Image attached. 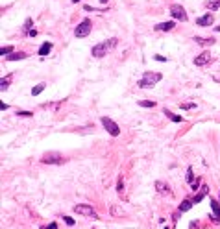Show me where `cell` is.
I'll use <instances>...</instances> for the list:
<instances>
[{"label": "cell", "instance_id": "1", "mask_svg": "<svg viewBox=\"0 0 220 229\" xmlns=\"http://www.w3.org/2000/svg\"><path fill=\"white\" fill-rule=\"evenodd\" d=\"M117 41H118L117 37H111V39H107V41H102V43L94 44L93 50H91L93 57H104V55H107V52L117 46Z\"/></svg>", "mask_w": 220, "mask_h": 229}, {"label": "cell", "instance_id": "2", "mask_svg": "<svg viewBox=\"0 0 220 229\" xmlns=\"http://www.w3.org/2000/svg\"><path fill=\"white\" fill-rule=\"evenodd\" d=\"M161 72H150V70H146L144 74H143V78L139 80V87L141 89H152L154 85H157L159 81H161Z\"/></svg>", "mask_w": 220, "mask_h": 229}, {"label": "cell", "instance_id": "3", "mask_svg": "<svg viewBox=\"0 0 220 229\" xmlns=\"http://www.w3.org/2000/svg\"><path fill=\"white\" fill-rule=\"evenodd\" d=\"M41 163L43 165H63V163H67V159L59 152H46L41 155Z\"/></svg>", "mask_w": 220, "mask_h": 229}, {"label": "cell", "instance_id": "4", "mask_svg": "<svg viewBox=\"0 0 220 229\" xmlns=\"http://www.w3.org/2000/svg\"><path fill=\"white\" fill-rule=\"evenodd\" d=\"M102 126L107 129L109 135H113V137H118V135H120V128H118V124L113 122L109 117H102Z\"/></svg>", "mask_w": 220, "mask_h": 229}, {"label": "cell", "instance_id": "5", "mask_svg": "<svg viewBox=\"0 0 220 229\" xmlns=\"http://www.w3.org/2000/svg\"><path fill=\"white\" fill-rule=\"evenodd\" d=\"M74 213L85 216V218H98L96 211L91 207V205H85V203H80V205H74Z\"/></svg>", "mask_w": 220, "mask_h": 229}, {"label": "cell", "instance_id": "6", "mask_svg": "<svg viewBox=\"0 0 220 229\" xmlns=\"http://www.w3.org/2000/svg\"><path fill=\"white\" fill-rule=\"evenodd\" d=\"M89 31H91V20H89V18H83V20L74 28V35H76V37H87Z\"/></svg>", "mask_w": 220, "mask_h": 229}, {"label": "cell", "instance_id": "7", "mask_svg": "<svg viewBox=\"0 0 220 229\" xmlns=\"http://www.w3.org/2000/svg\"><path fill=\"white\" fill-rule=\"evenodd\" d=\"M170 15L176 18V20H181V22H185L189 17H187V11L183 9V6H180V4H172L170 6Z\"/></svg>", "mask_w": 220, "mask_h": 229}, {"label": "cell", "instance_id": "8", "mask_svg": "<svg viewBox=\"0 0 220 229\" xmlns=\"http://www.w3.org/2000/svg\"><path fill=\"white\" fill-rule=\"evenodd\" d=\"M211 61H213V55H211L209 52H202L200 55L194 57V65H196V67H204V65H207V63H211Z\"/></svg>", "mask_w": 220, "mask_h": 229}, {"label": "cell", "instance_id": "9", "mask_svg": "<svg viewBox=\"0 0 220 229\" xmlns=\"http://www.w3.org/2000/svg\"><path fill=\"white\" fill-rule=\"evenodd\" d=\"M213 22H215V17L211 13H205V15H202V17L196 18V24L198 26H211Z\"/></svg>", "mask_w": 220, "mask_h": 229}, {"label": "cell", "instance_id": "10", "mask_svg": "<svg viewBox=\"0 0 220 229\" xmlns=\"http://www.w3.org/2000/svg\"><path fill=\"white\" fill-rule=\"evenodd\" d=\"M174 26H176L174 20H167V22H159V24H156L154 28H156V31H170Z\"/></svg>", "mask_w": 220, "mask_h": 229}, {"label": "cell", "instance_id": "11", "mask_svg": "<svg viewBox=\"0 0 220 229\" xmlns=\"http://www.w3.org/2000/svg\"><path fill=\"white\" fill-rule=\"evenodd\" d=\"M193 41H194L196 44H200V46H213V44H215V39H213V37H198V35H196Z\"/></svg>", "mask_w": 220, "mask_h": 229}, {"label": "cell", "instance_id": "12", "mask_svg": "<svg viewBox=\"0 0 220 229\" xmlns=\"http://www.w3.org/2000/svg\"><path fill=\"white\" fill-rule=\"evenodd\" d=\"M211 211H213V218H215V222L217 224H220V205H218V202L217 200H211Z\"/></svg>", "mask_w": 220, "mask_h": 229}, {"label": "cell", "instance_id": "13", "mask_svg": "<svg viewBox=\"0 0 220 229\" xmlns=\"http://www.w3.org/2000/svg\"><path fill=\"white\" fill-rule=\"evenodd\" d=\"M156 189H157V192H161V194H168V196H172L170 187H168V185H165L163 181H156Z\"/></svg>", "mask_w": 220, "mask_h": 229}, {"label": "cell", "instance_id": "14", "mask_svg": "<svg viewBox=\"0 0 220 229\" xmlns=\"http://www.w3.org/2000/svg\"><path fill=\"white\" fill-rule=\"evenodd\" d=\"M207 194H209V187H205V185H204V187L200 189V192H198V194L194 196V200H193V203H200V202H202V200H204V198H205Z\"/></svg>", "mask_w": 220, "mask_h": 229}, {"label": "cell", "instance_id": "15", "mask_svg": "<svg viewBox=\"0 0 220 229\" xmlns=\"http://www.w3.org/2000/svg\"><path fill=\"white\" fill-rule=\"evenodd\" d=\"M52 46H54V44H52V43H48V41H46V43H43V44H41V48H39V55H43V57H44V55H48V54H50V50H52Z\"/></svg>", "mask_w": 220, "mask_h": 229}, {"label": "cell", "instance_id": "16", "mask_svg": "<svg viewBox=\"0 0 220 229\" xmlns=\"http://www.w3.org/2000/svg\"><path fill=\"white\" fill-rule=\"evenodd\" d=\"M204 6L207 9H211V11H217V9H220V0H205Z\"/></svg>", "mask_w": 220, "mask_h": 229}, {"label": "cell", "instance_id": "17", "mask_svg": "<svg viewBox=\"0 0 220 229\" xmlns=\"http://www.w3.org/2000/svg\"><path fill=\"white\" fill-rule=\"evenodd\" d=\"M28 55L24 52H13L11 55H7V61H19V59H26Z\"/></svg>", "mask_w": 220, "mask_h": 229}, {"label": "cell", "instance_id": "18", "mask_svg": "<svg viewBox=\"0 0 220 229\" xmlns=\"http://www.w3.org/2000/svg\"><path fill=\"white\" fill-rule=\"evenodd\" d=\"M163 115H167V118H170L172 122H181V120H183L181 117L174 115V113H172V111H168V109H165V111H163Z\"/></svg>", "mask_w": 220, "mask_h": 229}, {"label": "cell", "instance_id": "19", "mask_svg": "<svg viewBox=\"0 0 220 229\" xmlns=\"http://www.w3.org/2000/svg\"><path fill=\"white\" fill-rule=\"evenodd\" d=\"M31 24H33V20H31V18H30V17H28V18H26V20H24V26H22V31H24V33H26V35H28V33H30V31H31Z\"/></svg>", "mask_w": 220, "mask_h": 229}, {"label": "cell", "instance_id": "20", "mask_svg": "<svg viewBox=\"0 0 220 229\" xmlns=\"http://www.w3.org/2000/svg\"><path fill=\"white\" fill-rule=\"evenodd\" d=\"M9 83H11V76H6V78H2V80H0V89H2V91H7Z\"/></svg>", "mask_w": 220, "mask_h": 229}, {"label": "cell", "instance_id": "21", "mask_svg": "<svg viewBox=\"0 0 220 229\" xmlns=\"http://www.w3.org/2000/svg\"><path fill=\"white\" fill-rule=\"evenodd\" d=\"M193 205H194V203H193L191 200H185V202H183V203L180 205V213H187V211H189V209H191Z\"/></svg>", "mask_w": 220, "mask_h": 229}, {"label": "cell", "instance_id": "22", "mask_svg": "<svg viewBox=\"0 0 220 229\" xmlns=\"http://www.w3.org/2000/svg\"><path fill=\"white\" fill-rule=\"evenodd\" d=\"M44 87H46L44 83H39L37 87H33V89H31V96H37V94H41V92L44 91Z\"/></svg>", "mask_w": 220, "mask_h": 229}, {"label": "cell", "instance_id": "23", "mask_svg": "<svg viewBox=\"0 0 220 229\" xmlns=\"http://www.w3.org/2000/svg\"><path fill=\"white\" fill-rule=\"evenodd\" d=\"M122 215H124L122 207H118V205H113L111 207V216H122Z\"/></svg>", "mask_w": 220, "mask_h": 229}, {"label": "cell", "instance_id": "24", "mask_svg": "<svg viewBox=\"0 0 220 229\" xmlns=\"http://www.w3.org/2000/svg\"><path fill=\"white\" fill-rule=\"evenodd\" d=\"M139 105L141 107H156V102L154 100H139Z\"/></svg>", "mask_w": 220, "mask_h": 229}, {"label": "cell", "instance_id": "25", "mask_svg": "<svg viewBox=\"0 0 220 229\" xmlns=\"http://www.w3.org/2000/svg\"><path fill=\"white\" fill-rule=\"evenodd\" d=\"M7 54H13V46H2L0 48V55H7Z\"/></svg>", "mask_w": 220, "mask_h": 229}, {"label": "cell", "instance_id": "26", "mask_svg": "<svg viewBox=\"0 0 220 229\" xmlns=\"http://www.w3.org/2000/svg\"><path fill=\"white\" fill-rule=\"evenodd\" d=\"M180 107H181V109H194L196 104H194V102H183V104H180Z\"/></svg>", "mask_w": 220, "mask_h": 229}, {"label": "cell", "instance_id": "27", "mask_svg": "<svg viewBox=\"0 0 220 229\" xmlns=\"http://www.w3.org/2000/svg\"><path fill=\"white\" fill-rule=\"evenodd\" d=\"M187 181H189L191 185L194 183V174H193V166H189V168H187Z\"/></svg>", "mask_w": 220, "mask_h": 229}, {"label": "cell", "instance_id": "28", "mask_svg": "<svg viewBox=\"0 0 220 229\" xmlns=\"http://www.w3.org/2000/svg\"><path fill=\"white\" fill-rule=\"evenodd\" d=\"M122 190H124V181H122V178H118V183H117V192L122 196Z\"/></svg>", "mask_w": 220, "mask_h": 229}, {"label": "cell", "instance_id": "29", "mask_svg": "<svg viewBox=\"0 0 220 229\" xmlns=\"http://www.w3.org/2000/svg\"><path fill=\"white\" fill-rule=\"evenodd\" d=\"M17 115H19V117H33L31 111H17Z\"/></svg>", "mask_w": 220, "mask_h": 229}, {"label": "cell", "instance_id": "30", "mask_svg": "<svg viewBox=\"0 0 220 229\" xmlns=\"http://www.w3.org/2000/svg\"><path fill=\"white\" fill-rule=\"evenodd\" d=\"M63 220H65V224H67V226H74V220H72L70 216H63Z\"/></svg>", "mask_w": 220, "mask_h": 229}, {"label": "cell", "instance_id": "31", "mask_svg": "<svg viewBox=\"0 0 220 229\" xmlns=\"http://www.w3.org/2000/svg\"><path fill=\"white\" fill-rule=\"evenodd\" d=\"M198 185H200V179H196V181H194V183H193V190H194V192H196V190H198Z\"/></svg>", "mask_w": 220, "mask_h": 229}, {"label": "cell", "instance_id": "32", "mask_svg": "<svg viewBox=\"0 0 220 229\" xmlns=\"http://www.w3.org/2000/svg\"><path fill=\"white\" fill-rule=\"evenodd\" d=\"M7 107H9V105H7V104H4V102H2V104H0V109H2V111H6V109H7Z\"/></svg>", "mask_w": 220, "mask_h": 229}, {"label": "cell", "instance_id": "33", "mask_svg": "<svg viewBox=\"0 0 220 229\" xmlns=\"http://www.w3.org/2000/svg\"><path fill=\"white\" fill-rule=\"evenodd\" d=\"M28 35H30V37H35V35H37V30H31V31H30Z\"/></svg>", "mask_w": 220, "mask_h": 229}, {"label": "cell", "instance_id": "34", "mask_svg": "<svg viewBox=\"0 0 220 229\" xmlns=\"http://www.w3.org/2000/svg\"><path fill=\"white\" fill-rule=\"evenodd\" d=\"M156 59L157 61H167V57H163V55H156Z\"/></svg>", "mask_w": 220, "mask_h": 229}, {"label": "cell", "instance_id": "35", "mask_svg": "<svg viewBox=\"0 0 220 229\" xmlns=\"http://www.w3.org/2000/svg\"><path fill=\"white\" fill-rule=\"evenodd\" d=\"M48 229H57V226H56V224H54V222H52V224H50V226H48Z\"/></svg>", "mask_w": 220, "mask_h": 229}, {"label": "cell", "instance_id": "36", "mask_svg": "<svg viewBox=\"0 0 220 229\" xmlns=\"http://www.w3.org/2000/svg\"><path fill=\"white\" fill-rule=\"evenodd\" d=\"M72 2H74V4H78V2H80V0H72Z\"/></svg>", "mask_w": 220, "mask_h": 229}, {"label": "cell", "instance_id": "37", "mask_svg": "<svg viewBox=\"0 0 220 229\" xmlns=\"http://www.w3.org/2000/svg\"><path fill=\"white\" fill-rule=\"evenodd\" d=\"M100 2H102V4H106V2H107V0H100Z\"/></svg>", "mask_w": 220, "mask_h": 229}, {"label": "cell", "instance_id": "38", "mask_svg": "<svg viewBox=\"0 0 220 229\" xmlns=\"http://www.w3.org/2000/svg\"><path fill=\"white\" fill-rule=\"evenodd\" d=\"M165 229H168V227H165Z\"/></svg>", "mask_w": 220, "mask_h": 229}]
</instances>
